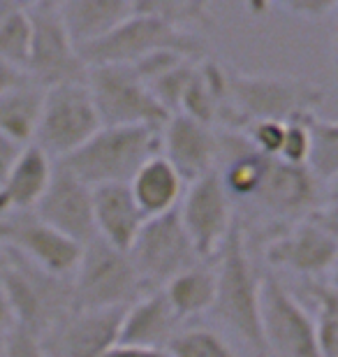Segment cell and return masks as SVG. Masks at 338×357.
<instances>
[{
	"label": "cell",
	"mask_w": 338,
	"mask_h": 357,
	"mask_svg": "<svg viewBox=\"0 0 338 357\" xmlns=\"http://www.w3.org/2000/svg\"><path fill=\"white\" fill-rule=\"evenodd\" d=\"M169 357H239L220 334L211 330H183L167 346Z\"/></svg>",
	"instance_id": "obj_30"
},
{
	"label": "cell",
	"mask_w": 338,
	"mask_h": 357,
	"mask_svg": "<svg viewBox=\"0 0 338 357\" xmlns=\"http://www.w3.org/2000/svg\"><path fill=\"white\" fill-rule=\"evenodd\" d=\"M31 47V19L26 3L0 0V61L24 70Z\"/></svg>",
	"instance_id": "obj_28"
},
{
	"label": "cell",
	"mask_w": 338,
	"mask_h": 357,
	"mask_svg": "<svg viewBox=\"0 0 338 357\" xmlns=\"http://www.w3.org/2000/svg\"><path fill=\"white\" fill-rule=\"evenodd\" d=\"M132 7L183 33L211 26V7L199 0H135Z\"/></svg>",
	"instance_id": "obj_29"
},
{
	"label": "cell",
	"mask_w": 338,
	"mask_h": 357,
	"mask_svg": "<svg viewBox=\"0 0 338 357\" xmlns=\"http://www.w3.org/2000/svg\"><path fill=\"white\" fill-rule=\"evenodd\" d=\"M24 82H28V75L24 73V70H19V68L10 66V63L0 61V96L7 93V91L21 86Z\"/></svg>",
	"instance_id": "obj_37"
},
{
	"label": "cell",
	"mask_w": 338,
	"mask_h": 357,
	"mask_svg": "<svg viewBox=\"0 0 338 357\" xmlns=\"http://www.w3.org/2000/svg\"><path fill=\"white\" fill-rule=\"evenodd\" d=\"M33 213L42 223L52 225L54 230L66 234L75 244L84 246L95 239L93 227V190L84 181L68 172L56 162L47 190L42 192L40 202Z\"/></svg>",
	"instance_id": "obj_16"
},
{
	"label": "cell",
	"mask_w": 338,
	"mask_h": 357,
	"mask_svg": "<svg viewBox=\"0 0 338 357\" xmlns=\"http://www.w3.org/2000/svg\"><path fill=\"white\" fill-rule=\"evenodd\" d=\"M128 188H130L135 204L139 206V211L148 220L178 209V202H181L185 192V181L158 153L137 169Z\"/></svg>",
	"instance_id": "obj_23"
},
{
	"label": "cell",
	"mask_w": 338,
	"mask_h": 357,
	"mask_svg": "<svg viewBox=\"0 0 338 357\" xmlns=\"http://www.w3.org/2000/svg\"><path fill=\"white\" fill-rule=\"evenodd\" d=\"M260 313L267 353L278 357H322L311 313L283 281L271 274L260 281Z\"/></svg>",
	"instance_id": "obj_12"
},
{
	"label": "cell",
	"mask_w": 338,
	"mask_h": 357,
	"mask_svg": "<svg viewBox=\"0 0 338 357\" xmlns=\"http://www.w3.org/2000/svg\"><path fill=\"white\" fill-rule=\"evenodd\" d=\"M164 52L181 54L188 56V59H208L206 42L197 33L176 31V28L162 24L160 19L137 12L132 7V14L123 24L114 28L105 40L79 52V59L86 68L112 66V63L135 66V63L148 59V56Z\"/></svg>",
	"instance_id": "obj_5"
},
{
	"label": "cell",
	"mask_w": 338,
	"mask_h": 357,
	"mask_svg": "<svg viewBox=\"0 0 338 357\" xmlns=\"http://www.w3.org/2000/svg\"><path fill=\"white\" fill-rule=\"evenodd\" d=\"M125 309L70 311L45 332L40 348L45 357H105L118 344Z\"/></svg>",
	"instance_id": "obj_15"
},
{
	"label": "cell",
	"mask_w": 338,
	"mask_h": 357,
	"mask_svg": "<svg viewBox=\"0 0 338 357\" xmlns=\"http://www.w3.org/2000/svg\"><path fill=\"white\" fill-rule=\"evenodd\" d=\"M338 255L336 206L329 199L304 220L269 241L267 260L278 269L304 278H320L334 267Z\"/></svg>",
	"instance_id": "obj_11"
},
{
	"label": "cell",
	"mask_w": 338,
	"mask_h": 357,
	"mask_svg": "<svg viewBox=\"0 0 338 357\" xmlns=\"http://www.w3.org/2000/svg\"><path fill=\"white\" fill-rule=\"evenodd\" d=\"M93 190V227L95 237L116 251L128 253L146 216L139 211L128 183L98 185Z\"/></svg>",
	"instance_id": "obj_20"
},
{
	"label": "cell",
	"mask_w": 338,
	"mask_h": 357,
	"mask_svg": "<svg viewBox=\"0 0 338 357\" xmlns=\"http://www.w3.org/2000/svg\"><path fill=\"white\" fill-rule=\"evenodd\" d=\"M105 357H169V355L164 351H148V348H135V346L116 344Z\"/></svg>",
	"instance_id": "obj_38"
},
{
	"label": "cell",
	"mask_w": 338,
	"mask_h": 357,
	"mask_svg": "<svg viewBox=\"0 0 338 357\" xmlns=\"http://www.w3.org/2000/svg\"><path fill=\"white\" fill-rule=\"evenodd\" d=\"M3 357H45V353H42L38 337H33V334H28L17 327V330L12 332L10 341H7Z\"/></svg>",
	"instance_id": "obj_34"
},
{
	"label": "cell",
	"mask_w": 338,
	"mask_h": 357,
	"mask_svg": "<svg viewBox=\"0 0 338 357\" xmlns=\"http://www.w3.org/2000/svg\"><path fill=\"white\" fill-rule=\"evenodd\" d=\"M52 172L54 160H49L38 146H24L10 172L0 181V216L33 211L47 190Z\"/></svg>",
	"instance_id": "obj_22"
},
{
	"label": "cell",
	"mask_w": 338,
	"mask_h": 357,
	"mask_svg": "<svg viewBox=\"0 0 338 357\" xmlns=\"http://www.w3.org/2000/svg\"><path fill=\"white\" fill-rule=\"evenodd\" d=\"M26 10L31 19V47L26 63L28 79L40 89L84 79L86 66L63 26L59 0L26 3Z\"/></svg>",
	"instance_id": "obj_9"
},
{
	"label": "cell",
	"mask_w": 338,
	"mask_h": 357,
	"mask_svg": "<svg viewBox=\"0 0 338 357\" xmlns=\"http://www.w3.org/2000/svg\"><path fill=\"white\" fill-rule=\"evenodd\" d=\"M45 89L31 79L0 96V132L21 146L33 144Z\"/></svg>",
	"instance_id": "obj_25"
},
{
	"label": "cell",
	"mask_w": 338,
	"mask_h": 357,
	"mask_svg": "<svg viewBox=\"0 0 338 357\" xmlns=\"http://www.w3.org/2000/svg\"><path fill=\"white\" fill-rule=\"evenodd\" d=\"M160 153V130L144 126L100 128L75 153L63 158L68 172L89 188L112 183H130L144 162Z\"/></svg>",
	"instance_id": "obj_3"
},
{
	"label": "cell",
	"mask_w": 338,
	"mask_h": 357,
	"mask_svg": "<svg viewBox=\"0 0 338 357\" xmlns=\"http://www.w3.org/2000/svg\"><path fill=\"white\" fill-rule=\"evenodd\" d=\"M181 320L171 311L162 290L146 292L125 309L121 318L118 344L148 348V351H167V346L181 330Z\"/></svg>",
	"instance_id": "obj_19"
},
{
	"label": "cell",
	"mask_w": 338,
	"mask_h": 357,
	"mask_svg": "<svg viewBox=\"0 0 338 357\" xmlns=\"http://www.w3.org/2000/svg\"><path fill=\"white\" fill-rule=\"evenodd\" d=\"M211 311L255 355H269L262 334L260 278L248 258L246 234H243L239 220H234L232 230L220 248V262L215 267V299Z\"/></svg>",
	"instance_id": "obj_1"
},
{
	"label": "cell",
	"mask_w": 338,
	"mask_h": 357,
	"mask_svg": "<svg viewBox=\"0 0 338 357\" xmlns=\"http://www.w3.org/2000/svg\"><path fill=\"white\" fill-rule=\"evenodd\" d=\"M100 119L84 79L45 89L33 146L61 162L100 130Z\"/></svg>",
	"instance_id": "obj_8"
},
{
	"label": "cell",
	"mask_w": 338,
	"mask_h": 357,
	"mask_svg": "<svg viewBox=\"0 0 338 357\" xmlns=\"http://www.w3.org/2000/svg\"><path fill=\"white\" fill-rule=\"evenodd\" d=\"M146 292L130 255L116 251L98 237L82 246V258L72 274V309H128Z\"/></svg>",
	"instance_id": "obj_6"
},
{
	"label": "cell",
	"mask_w": 338,
	"mask_h": 357,
	"mask_svg": "<svg viewBox=\"0 0 338 357\" xmlns=\"http://www.w3.org/2000/svg\"><path fill=\"white\" fill-rule=\"evenodd\" d=\"M241 135L246 137L253 151L267 155V158H278L285 135V123H280V121H255V123H248L243 128Z\"/></svg>",
	"instance_id": "obj_32"
},
{
	"label": "cell",
	"mask_w": 338,
	"mask_h": 357,
	"mask_svg": "<svg viewBox=\"0 0 338 357\" xmlns=\"http://www.w3.org/2000/svg\"><path fill=\"white\" fill-rule=\"evenodd\" d=\"M162 292L181 323L188 318L202 316V313L211 311L215 299V267L197 262V265L171 278Z\"/></svg>",
	"instance_id": "obj_24"
},
{
	"label": "cell",
	"mask_w": 338,
	"mask_h": 357,
	"mask_svg": "<svg viewBox=\"0 0 338 357\" xmlns=\"http://www.w3.org/2000/svg\"><path fill=\"white\" fill-rule=\"evenodd\" d=\"M0 246L63 278H72L82 258V246L42 223L33 211L0 216Z\"/></svg>",
	"instance_id": "obj_14"
},
{
	"label": "cell",
	"mask_w": 338,
	"mask_h": 357,
	"mask_svg": "<svg viewBox=\"0 0 338 357\" xmlns=\"http://www.w3.org/2000/svg\"><path fill=\"white\" fill-rule=\"evenodd\" d=\"M59 12L63 26L77 52H84L105 40L132 14L128 0H61Z\"/></svg>",
	"instance_id": "obj_21"
},
{
	"label": "cell",
	"mask_w": 338,
	"mask_h": 357,
	"mask_svg": "<svg viewBox=\"0 0 338 357\" xmlns=\"http://www.w3.org/2000/svg\"><path fill=\"white\" fill-rule=\"evenodd\" d=\"M232 199H229L225 185L218 172H208L206 176L190 183L178 202V218L185 234L190 237L199 260L213 258L220 253L229 230L234 225Z\"/></svg>",
	"instance_id": "obj_13"
},
{
	"label": "cell",
	"mask_w": 338,
	"mask_h": 357,
	"mask_svg": "<svg viewBox=\"0 0 338 357\" xmlns=\"http://www.w3.org/2000/svg\"><path fill=\"white\" fill-rule=\"evenodd\" d=\"M308 135H311V151L306 167L320 183L332 185L338 172V126L336 121L320 116L318 112L306 114Z\"/></svg>",
	"instance_id": "obj_27"
},
{
	"label": "cell",
	"mask_w": 338,
	"mask_h": 357,
	"mask_svg": "<svg viewBox=\"0 0 338 357\" xmlns=\"http://www.w3.org/2000/svg\"><path fill=\"white\" fill-rule=\"evenodd\" d=\"M218 149L220 139L215 128L185 114H171L160 128V155L185 183L218 169Z\"/></svg>",
	"instance_id": "obj_17"
},
{
	"label": "cell",
	"mask_w": 338,
	"mask_h": 357,
	"mask_svg": "<svg viewBox=\"0 0 338 357\" xmlns=\"http://www.w3.org/2000/svg\"><path fill=\"white\" fill-rule=\"evenodd\" d=\"M308 151H311V135H308L306 114H301V116L285 123V135H283V144H280L278 160L287 162V165L306 167Z\"/></svg>",
	"instance_id": "obj_31"
},
{
	"label": "cell",
	"mask_w": 338,
	"mask_h": 357,
	"mask_svg": "<svg viewBox=\"0 0 338 357\" xmlns=\"http://www.w3.org/2000/svg\"><path fill=\"white\" fill-rule=\"evenodd\" d=\"M229 102L239 121V132L255 121H287L318 112L327 91L311 82L278 75H248L227 70Z\"/></svg>",
	"instance_id": "obj_4"
},
{
	"label": "cell",
	"mask_w": 338,
	"mask_h": 357,
	"mask_svg": "<svg viewBox=\"0 0 338 357\" xmlns=\"http://www.w3.org/2000/svg\"><path fill=\"white\" fill-rule=\"evenodd\" d=\"M21 151H24V146L0 132V181H3L5 174L10 172V167L14 165V160L19 158Z\"/></svg>",
	"instance_id": "obj_35"
},
{
	"label": "cell",
	"mask_w": 338,
	"mask_h": 357,
	"mask_svg": "<svg viewBox=\"0 0 338 357\" xmlns=\"http://www.w3.org/2000/svg\"><path fill=\"white\" fill-rule=\"evenodd\" d=\"M0 292L12 309L17 327L42 337L72 309V278L54 276L21 255L3 248Z\"/></svg>",
	"instance_id": "obj_2"
},
{
	"label": "cell",
	"mask_w": 338,
	"mask_h": 357,
	"mask_svg": "<svg viewBox=\"0 0 338 357\" xmlns=\"http://www.w3.org/2000/svg\"><path fill=\"white\" fill-rule=\"evenodd\" d=\"M84 84L102 128L144 126L160 130L169 119L132 66H91L86 68Z\"/></svg>",
	"instance_id": "obj_7"
},
{
	"label": "cell",
	"mask_w": 338,
	"mask_h": 357,
	"mask_svg": "<svg viewBox=\"0 0 338 357\" xmlns=\"http://www.w3.org/2000/svg\"><path fill=\"white\" fill-rule=\"evenodd\" d=\"M0 262H3V246H0Z\"/></svg>",
	"instance_id": "obj_39"
},
{
	"label": "cell",
	"mask_w": 338,
	"mask_h": 357,
	"mask_svg": "<svg viewBox=\"0 0 338 357\" xmlns=\"http://www.w3.org/2000/svg\"><path fill=\"white\" fill-rule=\"evenodd\" d=\"M336 0H285V3L276 5L278 10H285L301 19H320L336 10Z\"/></svg>",
	"instance_id": "obj_33"
},
{
	"label": "cell",
	"mask_w": 338,
	"mask_h": 357,
	"mask_svg": "<svg viewBox=\"0 0 338 357\" xmlns=\"http://www.w3.org/2000/svg\"><path fill=\"white\" fill-rule=\"evenodd\" d=\"M325 183H320L308 167L287 165L278 158L267 160L262 185L253 202L280 218H306L325 204Z\"/></svg>",
	"instance_id": "obj_18"
},
{
	"label": "cell",
	"mask_w": 338,
	"mask_h": 357,
	"mask_svg": "<svg viewBox=\"0 0 338 357\" xmlns=\"http://www.w3.org/2000/svg\"><path fill=\"white\" fill-rule=\"evenodd\" d=\"M14 330H17V320H14L10 304H7V299L3 297V292H0V357L5 355V346Z\"/></svg>",
	"instance_id": "obj_36"
},
{
	"label": "cell",
	"mask_w": 338,
	"mask_h": 357,
	"mask_svg": "<svg viewBox=\"0 0 338 357\" xmlns=\"http://www.w3.org/2000/svg\"><path fill=\"white\" fill-rule=\"evenodd\" d=\"M128 255H130L144 292L162 290L181 271L190 269L197 262H204L199 260L176 211L148 218L141 225Z\"/></svg>",
	"instance_id": "obj_10"
},
{
	"label": "cell",
	"mask_w": 338,
	"mask_h": 357,
	"mask_svg": "<svg viewBox=\"0 0 338 357\" xmlns=\"http://www.w3.org/2000/svg\"><path fill=\"white\" fill-rule=\"evenodd\" d=\"M304 292L313 299L315 306V334L322 357H338V290L334 281L320 278H306Z\"/></svg>",
	"instance_id": "obj_26"
}]
</instances>
